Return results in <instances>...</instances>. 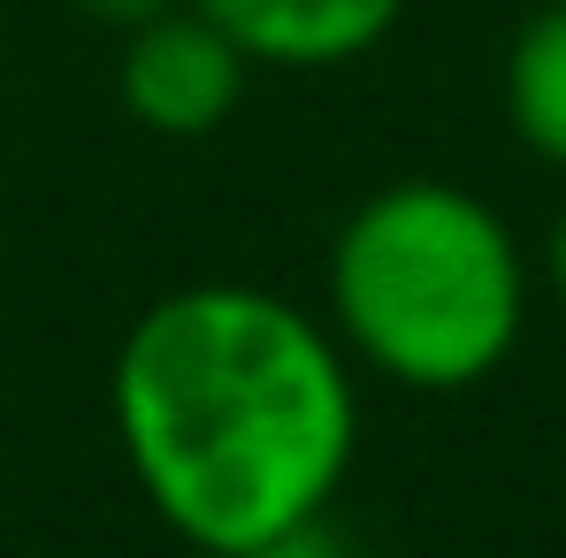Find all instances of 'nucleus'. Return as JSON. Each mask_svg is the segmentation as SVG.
Here are the masks:
<instances>
[{
  "label": "nucleus",
  "instance_id": "nucleus-1",
  "mask_svg": "<svg viewBox=\"0 0 566 558\" xmlns=\"http://www.w3.org/2000/svg\"><path fill=\"white\" fill-rule=\"evenodd\" d=\"M107 413L138 497L207 558H245L322 520L360 452L345 345L253 283L154 298L115 352Z\"/></svg>",
  "mask_w": 566,
  "mask_h": 558
},
{
  "label": "nucleus",
  "instance_id": "nucleus-2",
  "mask_svg": "<svg viewBox=\"0 0 566 558\" xmlns=\"http://www.w3.org/2000/svg\"><path fill=\"white\" fill-rule=\"evenodd\" d=\"M528 329V261L468 185L368 191L329 245V337L406 390H474Z\"/></svg>",
  "mask_w": 566,
  "mask_h": 558
},
{
  "label": "nucleus",
  "instance_id": "nucleus-3",
  "mask_svg": "<svg viewBox=\"0 0 566 558\" xmlns=\"http://www.w3.org/2000/svg\"><path fill=\"white\" fill-rule=\"evenodd\" d=\"M245 85H253V62L191 0H177V8H161V15H146V23L123 31L115 99L154 138H207V130H222L238 115Z\"/></svg>",
  "mask_w": 566,
  "mask_h": 558
},
{
  "label": "nucleus",
  "instance_id": "nucleus-4",
  "mask_svg": "<svg viewBox=\"0 0 566 558\" xmlns=\"http://www.w3.org/2000/svg\"><path fill=\"white\" fill-rule=\"evenodd\" d=\"M253 70H345L398 31L406 0H191Z\"/></svg>",
  "mask_w": 566,
  "mask_h": 558
},
{
  "label": "nucleus",
  "instance_id": "nucleus-5",
  "mask_svg": "<svg viewBox=\"0 0 566 558\" xmlns=\"http://www.w3.org/2000/svg\"><path fill=\"white\" fill-rule=\"evenodd\" d=\"M497 93H505L513 138H521L536 161L566 169V0H544L536 15H521V31H513V46H505Z\"/></svg>",
  "mask_w": 566,
  "mask_h": 558
},
{
  "label": "nucleus",
  "instance_id": "nucleus-6",
  "mask_svg": "<svg viewBox=\"0 0 566 558\" xmlns=\"http://www.w3.org/2000/svg\"><path fill=\"white\" fill-rule=\"evenodd\" d=\"M62 8H77L85 23H107V31H130V23H146V15H161V8H177V0H62Z\"/></svg>",
  "mask_w": 566,
  "mask_h": 558
},
{
  "label": "nucleus",
  "instance_id": "nucleus-7",
  "mask_svg": "<svg viewBox=\"0 0 566 558\" xmlns=\"http://www.w3.org/2000/svg\"><path fill=\"white\" fill-rule=\"evenodd\" d=\"M245 558H345V551H337V536L322 520H306V528H291V536H276V544H261Z\"/></svg>",
  "mask_w": 566,
  "mask_h": 558
},
{
  "label": "nucleus",
  "instance_id": "nucleus-8",
  "mask_svg": "<svg viewBox=\"0 0 566 558\" xmlns=\"http://www.w3.org/2000/svg\"><path fill=\"white\" fill-rule=\"evenodd\" d=\"M544 276L566 298V207H559V222H552V238H544Z\"/></svg>",
  "mask_w": 566,
  "mask_h": 558
}]
</instances>
